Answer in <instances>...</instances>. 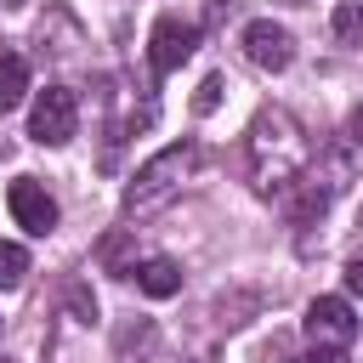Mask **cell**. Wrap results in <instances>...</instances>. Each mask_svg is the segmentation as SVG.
<instances>
[{"instance_id": "6da1fadb", "label": "cell", "mask_w": 363, "mask_h": 363, "mask_svg": "<svg viewBox=\"0 0 363 363\" xmlns=\"http://www.w3.org/2000/svg\"><path fill=\"white\" fill-rule=\"evenodd\" d=\"M244 159H250V182L255 193H284L295 187V176L306 170V136L295 125V113L284 108H261L244 130Z\"/></svg>"}, {"instance_id": "4fadbf2b", "label": "cell", "mask_w": 363, "mask_h": 363, "mask_svg": "<svg viewBox=\"0 0 363 363\" xmlns=\"http://www.w3.org/2000/svg\"><path fill=\"white\" fill-rule=\"evenodd\" d=\"M346 289H352V295H363V255H357V261H346Z\"/></svg>"}, {"instance_id": "ba28073f", "label": "cell", "mask_w": 363, "mask_h": 363, "mask_svg": "<svg viewBox=\"0 0 363 363\" xmlns=\"http://www.w3.org/2000/svg\"><path fill=\"white\" fill-rule=\"evenodd\" d=\"M130 278H136V289L153 295V301H170V295L182 289V267H176L170 255H147V261H136Z\"/></svg>"}, {"instance_id": "52a82bcc", "label": "cell", "mask_w": 363, "mask_h": 363, "mask_svg": "<svg viewBox=\"0 0 363 363\" xmlns=\"http://www.w3.org/2000/svg\"><path fill=\"white\" fill-rule=\"evenodd\" d=\"M352 335H357V318H352V306L340 301V295H318L312 306H306V340L312 346H352Z\"/></svg>"}, {"instance_id": "5b68a950", "label": "cell", "mask_w": 363, "mask_h": 363, "mask_svg": "<svg viewBox=\"0 0 363 363\" xmlns=\"http://www.w3.org/2000/svg\"><path fill=\"white\" fill-rule=\"evenodd\" d=\"M244 57H250L261 74H284V68L295 62V40H289V28H284V23L255 17V23L244 28Z\"/></svg>"}, {"instance_id": "7c38bea8", "label": "cell", "mask_w": 363, "mask_h": 363, "mask_svg": "<svg viewBox=\"0 0 363 363\" xmlns=\"http://www.w3.org/2000/svg\"><path fill=\"white\" fill-rule=\"evenodd\" d=\"M295 363H352V357H346L340 346H312V352H301Z\"/></svg>"}, {"instance_id": "277c9868", "label": "cell", "mask_w": 363, "mask_h": 363, "mask_svg": "<svg viewBox=\"0 0 363 363\" xmlns=\"http://www.w3.org/2000/svg\"><path fill=\"white\" fill-rule=\"evenodd\" d=\"M193 51H199V28H193V23H182V17H159V23H153V34H147V62H153V74H176Z\"/></svg>"}, {"instance_id": "7a4b0ae2", "label": "cell", "mask_w": 363, "mask_h": 363, "mask_svg": "<svg viewBox=\"0 0 363 363\" xmlns=\"http://www.w3.org/2000/svg\"><path fill=\"white\" fill-rule=\"evenodd\" d=\"M193 164H199V147H193V142H176V147L153 153V159L136 170V182L125 187V216H153L159 204H170Z\"/></svg>"}, {"instance_id": "9c48e42d", "label": "cell", "mask_w": 363, "mask_h": 363, "mask_svg": "<svg viewBox=\"0 0 363 363\" xmlns=\"http://www.w3.org/2000/svg\"><path fill=\"white\" fill-rule=\"evenodd\" d=\"M28 96V62L17 51H0V108H17Z\"/></svg>"}, {"instance_id": "9a60e30c", "label": "cell", "mask_w": 363, "mask_h": 363, "mask_svg": "<svg viewBox=\"0 0 363 363\" xmlns=\"http://www.w3.org/2000/svg\"><path fill=\"white\" fill-rule=\"evenodd\" d=\"M6 6H23V0H6Z\"/></svg>"}, {"instance_id": "30bf717a", "label": "cell", "mask_w": 363, "mask_h": 363, "mask_svg": "<svg viewBox=\"0 0 363 363\" xmlns=\"http://www.w3.org/2000/svg\"><path fill=\"white\" fill-rule=\"evenodd\" d=\"M23 278H28V250L0 238V289H17Z\"/></svg>"}, {"instance_id": "3957f363", "label": "cell", "mask_w": 363, "mask_h": 363, "mask_svg": "<svg viewBox=\"0 0 363 363\" xmlns=\"http://www.w3.org/2000/svg\"><path fill=\"white\" fill-rule=\"evenodd\" d=\"M74 130H79V96L68 85H45L28 108V136L45 147H62V142H74Z\"/></svg>"}, {"instance_id": "8992f818", "label": "cell", "mask_w": 363, "mask_h": 363, "mask_svg": "<svg viewBox=\"0 0 363 363\" xmlns=\"http://www.w3.org/2000/svg\"><path fill=\"white\" fill-rule=\"evenodd\" d=\"M6 204H11L17 227H23V233H34V238H45V233L57 227V199H51L34 176H17V182L6 187Z\"/></svg>"}, {"instance_id": "5bb4252c", "label": "cell", "mask_w": 363, "mask_h": 363, "mask_svg": "<svg viewBox=\"0 0 363 363\" xmlns=\"http://www.w3.org/2000/svg\"><path fill=\"white\" fill-rule=\"evenodd\" d=\"M346 130H352V142H357V147H363V102H357V108H352V119H346Z\"/></svg>"}, {"instance_id": "8fae6325", "label": "cell", "mask_w": 363, "mask_h": 363, "mask_svg": "<svg viewBox=\"0 0 363 363\" xmlns=\"http://www.w3.org/2000/svg\"><path fill=\"white\" fill-rule=\"evenodd\" d=\"M216 102H221V74H210V79L199 85V96H193V113H216Z\"/></svg>"}]
</instances>
